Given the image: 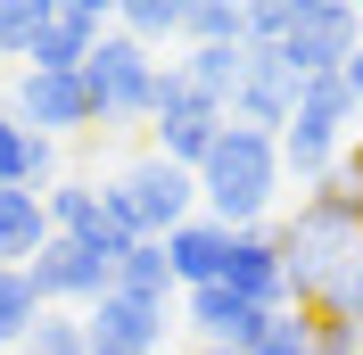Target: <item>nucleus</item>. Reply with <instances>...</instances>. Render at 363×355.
Returning <instances> with one entry per match:
<instances>
[{"instance_id":"f257e3e1","label":"nucleus","mask_w":363,"mask_h":355,"mask_svg":"<svg viewBox=\"0 0 363 355\" xmlns=\"http://www.w3.org/2000/svg\"><path fill=\"white\" fill-rule=\"evenodd\" d=\"M281 182H289V165H281V133L223 124L215 157L199 165V215H215L223 231H248V223H264V215H272Z\"/></svg>"},{"instance_id":"f03ea898","label":"nucleus","mask_w":363,"mask_h":355,"mask_svg":"<svg viewBox=\"0 0 363 355\" xmlns=\"http://www.w3.org/2000/svg\"><path fill=\"white\" fill-rule=\"evenodd\" d=\"M347 124H355V91H347V75L297 83V116L281 124V165H289L297 182H322L347 157Z\"/></svg>"},{"instance_id":"7ed1b4c3","label":"nucleus","mask_w":363,"mask_h":355,"mask_svg":"<svg viewBox=\"0 0 363 355\" xmlns=\"http://www.w3.org/2000/svg\"><path fill=\"white\" fill-rule=\"evenodd\" d=\"M157 50L133 42V33H99V50L83 58V83H91V108H99V133L108 124H149V91H157Z\"/></svg>"},{"instance_id":"20e7f679","label":"nucleus","mask_w":363,"mask_h":355,"mask_svg":"<svg viewBox=\"0 0 363 355\" xmlns=\"http://www.w3.org/2000/svg\"><path fill=\"white\" fill-rule=\"evenodd\" d=\"M108 199L133 215V231H140V240H165L174 223H190V215H199V174L149 149V157H133V165L108 182Z\"/></svg>"},{"instance_id":"39448f33","label":"nucleus","mask_w":363,"mask_h":355,"mask_svg":"<svg viewBox=\"0 0 363 355\" xmlns=\"http://www.w3.org/2000/svg\"><path fill=\"white\" fill-rule=\"evenodd\" d=\"M25 281H33V297H42V306H83V314H91V306L116 289V256H99L91 240L50 231V248L25 265Z\"/></svg>"},{"instance_id":"423d86ee","label":"nucleus","mask_w":363,"mask_h":355,"mask_svg":"<svg viewBox=\"0 0 363 355\" xmlns=\"http://www.w3.org/2000/svg\"><path fill=\"white\" fill-rule=\"evenodd\" d=\"M165 331H174L165 322V297H133V289H108L83 314V347L91 355H157Z\"/></svg>"},{"instance_id":"0eeeda50","label":"nucleus","mask_w":363,"mask_h":355,"mask_svg":"<svg viewBox=\"0 0 363 355\" xmlns=\"http://www.w3.org/2000/svg\"><path fill=\"white\" fill-rule=\"evenodd\" d=\"M223 289H240V297H248V306H264V314L297 306V297H289V256H281V223H248V231H231Z\"/></svg>"},{"instance_id":"6e6552de","label":"nucleus","mask_w":363,"mask_h":355,"mask_svg":"<svg viewBox=\"0 0 363 355\" xmlns=\"http://www.w3.org/2000/svg\"><path fill=\"white\" fill-rule=\"evenodd\" d=\"M272 50H281V67H289L297 83H314V75H339L347 58L363 50V17H355V9L339 0V9H322V17H306L297 33H281Z\"/></svg>"},{"instance_id":"1a4fd4ad","label":"nucleus","mask_w":363,"mask_h":355,"mask_svg":"<svg viewBox=\"0 0 363 355\" xmlns=\"http://www.w3.org/2000/svg\"><path fill=\"white\" fill-rule=\"evenodd\" d=\"M9 108H17L33 133H50V141H58V133H91V124H99V108H91V83H83V75H50V67H25Z\"/></svg>"},{"instance_id":"9d476101","label":"nucleus","mask_w":363,"mask_h":355,"mask_svg":"<svg viewBox=\"0 0 363 355\" xmlns=\"http://www.w3.org/2000/svg\"><path fill=\"white\" fill-rule=\"evenodd\" d=\"M231 124H256V133H281L297 116V75L281 67L272 42H248V67H240V91H231Z\"/></svg>"},{"instance_id":"9b49d317","label":"nucleus","mask_w":363,"mask_h":355,"mask_svg":"<svg viewBox=\"0 0 363 355\" xmlns=\"http://www.w3.org/2000/svg\"><path fill=\"white\" fill-rule=\"evenodd\" d=\"M182 322L199 331V347H256L272 314H264V306H248L240 289L206 281V289H182Z\"/></svg>"},{"instance_id":"f8f14e48","label":"nucleus","mask_w":363,"mask_h":355,"mask_svg":"<svg viewBox=\"0 0 363 355\" xmlns=\"http://www.w3.org/2000/svg\"><path fill=\"white\" fill-rule=\"evenodd\" d=\"M50 182H58V141L0 108V190H50Z\"/></svg>"},{"instance_id":"ddd939ff","label":"nucleus","mask_w":363,"mask_h":355,"mask_svg":"<svg viewBox=\"0 0 363 355\" xmlns=\"http://www.w3.org/2000/svg\"><path fill=\"white\" fill-rule=\"evenodd\" d=\"M165 256H174V281L182 289H206V281H223V256H231V231L215 215H190L165 231Z\"/></svg>"},{"instance_id":"4468645a","label":"nucleus","mask_w":363,"mask_h":355,"mask_svg":"<svg viewBox=\"0 0 363 355\" xmlns=\"http://www.w3.org/2000/svg\"><path fill=\"white\" fill-rule=\"evenodd\" d=\"M50 248V207H42V190H0V265H33Z\"/></svg>"},{"instance_id":"2eb2a0df","label":"nucleus","mask_w":363,"mask_h":355,"mask_svg":"<svg viewBox=\"0 0 363 355\" xmlns=\"http://www.w3.org/2000/svg\"><path fill=\"white\" fill-rule=\"evenodd\" d=\"M223 124H231L223 108H182V116H157L149 133H157V157H174V165L199 174L206 157H215V141H223Z\"/></svg>"},{"instance_id":"dca6fc26","label":"nucleus","mask_w":363,"mask_h":355,"mask_svg":"<svg viewBox=\"0 0 363 355\" xmlns=\"http://www.w3.org/2000/svg\"><path fill=\"white\" fill-rule=\"evenodd\" d=\"M99 50V25L91 17H74V9H58V17L33 33V58L25 67H50V75H83V58Z\"/></svg>"},{"instance_id":"f3484780","label":"nucleus","mask_w":363,"mask_h":355,"mask_svg":"<svg viewBox=\"0 0 363 355\" xmlns=\"http://www.w3.org/2000/svg\"><path fill=\"white\" fill-rule=\"evenodd\" d=\"M240 67H248V42H190V58H182V75H190V83L215 99V108H231Z\"/></svg>"},{"instance_id":"a211bd4d","label":"nucleus","mask_w":363,"mask_h":355,"mask_svg":"<svg viewBox=\"0 0 363 355\" xmlns=\"http://www.w3.org/2000/svg\"><path fill=\"white\" fill-rule=\"evenodd\" d=\"M116 289H133V297H174V256H165V240H133L124 256H116Z\"/></svg>"},{"instance_id":"6ab92c4d","label":"nucleus","mask_w":363,"mask_h":355,"mask_svg":"<svg viewBox=\"0 0 363 355\" xmlns=\"http://www.w3.org/2000/svg\"><path fill=\"white\" fill-rule=\"evenodd\" d=\"M182 17H190V0H116V33H133V42H182Z\"/></svg>"},{"instance_id":"aec40b11","label":"nucleus","mask_w":363,"mask_h":355,"mask_svg":"<svg viewBox=\"0 0 363 355\" xmlns=\"http://www.w3.org/2000/svg\"><path fill=\"white\" fill-rule=\"evenodd\" d=\"M33 322H42V297H33V281H25L17 265H0V355H17Z\"/></svg>"},{"instance_id":"412c9836","label":"nucleus","mask_w":363,"mask_h":355,"mask_svg":"<svg viewBox=\"0 0 363 355\" xmlns=\"http://www.w3.org/2000/svg\"><path fill=\"white\" fill-rule=\"evenodd\" d=\"M182 42H248V0H190Z\"/></svg>"},{"instance_id":"4be33fe9","label":"nucleus","mask_w":363,"mask_h":355,"mask_svg":"<svg viewBox=\"0 0 363 355\" xmlns=\"http://www.w3.org/2000/svg\"><path fill=\"white\" fill-rule=\"evenodd\" d=\"M67 0H0V58H33V33L58 17Z\"/></svg>"},{"instance_id":"5701e85b","label":"nucleus","mask_w":363,"mask_h":355,"mask_svg":"<svg viewBox=\"0 0 363 355\" xmlns=\"http://www.w3.org/2000/svg\"><path fill=\"white\" fill-rule=\"evenodd\" d=\"M322 9H339V0H248V42H281V33H297Z\"/></svg>"},{"instance_id":"b1692460","label":"nucleus","mask_w":363,"mask_h":355,"mask_svg":"<svg viewBox=\"0 0 363 355\" xmlns=\"http://www.w3.org/2000/svg\"><path fill=\"white\" fill-rule=\"evenodd\" d=\"M17 355H91V347H83V322H74V314L42 306V322L25 331V347H17Z\"/></svg>"},{"instance_id":"393cba45","label":"nucleus","mask_w":363,"mask_h":355,"mask_svg":"<svg viewBox=\"0 0 363 355\" xmlns=\"http://www.w3.org/2000/svg\"><path fill=\"white\" fill-rule=\"evenodd\" d=\"M306 347H314V306H281L256 339V355H306Z\"/></svg>"},{"instance_id":"a878e982","label":"nucleus","mask_w":363,"mask_h":355,"mask_svg":"<svg viewBox=\"0 0 363 355\" xmlns=\"http://www.w3.org/2000/svg\"><path fill=\"white\" fill-rule=\"evenodd\" d=\"M182 108H215V99L182 75V58H165V67H157V91H149V124H157V116H182Z\"/></svg>"},{"instance_id":"bb28decb","label":"nucleus","mask_w":363,"mask_h":355,"mask_svg":"<svg viewBox=\"0 0 363 355\" xmlns=\"http://www.w3.org/2000/svg\"><path fill=\"white\" fill-rule=\"evenodd\" d=\"M314 355H363V331L339 314H314Z\"/></svg>"},{"instance_id":"cd10ccee","label":"nucleus","mask_w":363,"mask_h":355,"mask_svg":"<svg viewBox=\"0 0 363 355\" xmlns=\"http://www.w3.org/2000/svg\"><path fill=\"white\" fill-rule=\"evenodd\" d=\"M67 9H74V17H91V25H99V33H108V25H116V0H67Z\"/></svg>"},{"instance_id":"c85d7f7f","label":"nucleus","mask_w":363,"mask_h":355,"mask_svg":"<svg viewBox=\"0 0 363 355\" xmlns=\"http://www.w3.org/2000/svg\"><path fill=\"white\" fill-rule=\"evenodd\" d=\"M339 75H347V91H355V124H363V50H355V58H347Z\"/></svg>"},{"instance_id":"c756f323","label":"nucleus","mask_w":363,"mask_h":355,"mask_svg":"<svg viewBox=\"0 0 363 355\" xmlns=\"http://www.w3.org/2000/svg\"><path fill=\"white\" fill-rule=\"evenodd\" d=\"M347 174H355V182H363V141H355V149H347Z\"/></svg>"},{"instance_id":"7c9ffc66","label":"nucleus","mask_w":363,"mask_h":355,"mask_svg":"<svg viewBox=\"0 0 363 355\" xmlns=\"http://www.w3.org/2000/svg\"><path fill=\"white\" fill-rule=\"evenodd\" d=\"M199 355H256V347H199Z\"/></svg>"},{"instance_id":"2f4dec72","label":"nucleus","mask_w":363,"mask_h":355,"mask_svg":"<svg viewBox=\"0 0 363 355\" xmlns=\"http://www.w3.org/2000/svg\"><path fill=\"white\" fill-rule=\"evenodd\" d=\"M347 9H355V17H363V0H347Z\"/></svg>"},{"instance_id":"473e14b6","label":"nucleus","mask_w":363,"mask_h":355,"mask_svg":"<svg viewBox=\"0 0 363 355\" xmlns=\"http://www.w3.org/2000/svg\"><path fill=\"white\" fill-rule=\"evenodd\" d=\"M306 355H314V347H306Z\"/></svg>"}]
</instances>
